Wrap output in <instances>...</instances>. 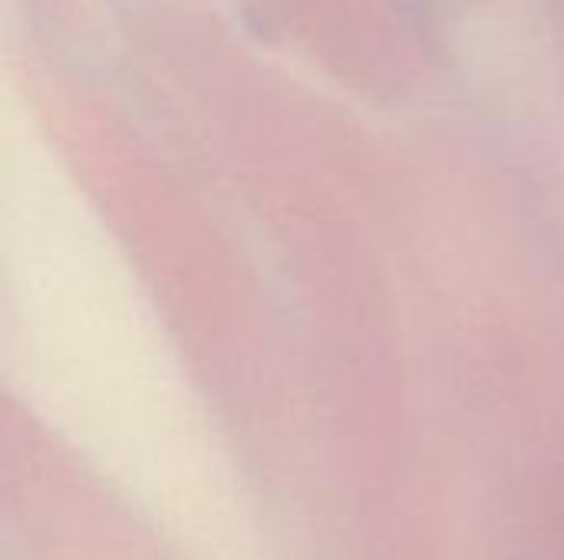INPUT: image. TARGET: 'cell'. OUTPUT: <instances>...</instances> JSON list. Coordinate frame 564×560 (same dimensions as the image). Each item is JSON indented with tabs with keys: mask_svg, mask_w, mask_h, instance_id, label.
Listing matches in <instances>:
<instances>
[]
</instances>
